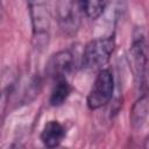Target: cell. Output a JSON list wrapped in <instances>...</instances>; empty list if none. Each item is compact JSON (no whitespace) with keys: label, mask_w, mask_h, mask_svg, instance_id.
I'll list each match as a JSON object with an SVG mask.
<instances>
[{"label":"cell","mask_w":149,"mask_h":149,"mask_svg":"<svg viewBox=\"0 0 149 149\" xmlns=\"http://www.w3.org/2000/svg\"><path fill=\"white\" fill-rule=\"evenodd\" d=\"M114 93V77L109 69H101L98 71L95 79L90 88L86 98L87 107L91 111H97L106 106Z\"/></svg>","instance_id":"obj_4"},{"label":"cell","mask_w":149,"mask_h":149,"mask_svg":"<svg viewBox=\"0 0 149 149\" xmlns=\"http://www.w3.org/2000/svg\"><path fill=\"white\" fill-rule=\"evenodd\" d=\"M65 135V127L57 120H50L43 126L40 139L47 148H56L63 142Z\"/></svg>","instance_id":"obj_7"},{"label":"cell","mask_w":149,"mask_h":149,"mask_svg":"<svg viewBox=\"0 0 149 149\" xmlns=\"http://www.w3.org/2000/svg\"><path fill=\"white\" fill-rule=\"evenodd\" d=\"M72 92V86L69 83V78H61L54 81V87L49 97V104L54 107L62 106Z\"/></svg>","instance_id":"obj_9"},{"label":"cell","mask_w":149,"mask_h":149,"mask_svg":"<svg viewBox=\"0 0 149 149\" xmlns=\"http://www.w3.org/2000/svg\"><path fill=\"white\" fill-rule=\"evenodd\" d=\"M76 66V55L71 49H64L54 54L45 66V74L54 81L61 78H69Z\"/></svg>","instance_id":"obj_6"},{"label":"cell","mask_w":149,"mask_h":149,"mask_svg":"<svg viewBox=\"0 0 149 149\" xmlns=\"http://www.w3.org/2000/svg\"><path fill=\"white\" fill-rule=\"evenodd\" d=\"M128 64L139 94L149 93L147 85L149 72V44L141 28L135 29L133 33V40L128 51Z\"/></svg>","instance_id":"obj_1"},{"label":"cell","mask_w":149,"mask_h":149,"mask_svg":"<svg viewBox=\"0 0 149 149\" xmlns=\"http://www.w3.org/2000/svg\"><path fill=\"white\" fill-rule=\"evenodd\" d=\"M27 5L31 23L34 47L38 50H43L49 43L51 28L49 0H27Z\"/></svg>","instance_id":"obj_2"},{"label":"cell","mask_w":149,"mask_h":149,"mask_svg":"<svg viewBox=\"0 0 149 149\" xmlns=\"http://www.w3.org/2000/svg\"><path fill=\"white\" fill-rule=\"evenodd\" d=\"M143 147H144V148H149V137H147V139L144 140V144H143Z\"/></svg>","instance_id":"obj_11"},{"label":"cell","mask_w":149,"mask_h":149,"mask_svg":"<svg viewBox=\"0 0 149 149\" xmlns=\"http://www.w3.org/2000/svg\"><path fill=\"white\" fill-rule=\"evenodd\" d=\"M115 49L114 35L98 37L90 41L81 54L80 66L87 71H99L109 62Z\"/></svg>","instance_id":"obj_3"},{"label":"cell","mask_w":149,"mask_h":149,"mask_svg":"<svg viewBox=\"0 0 149 149\" xmlns=\"http://www.w3.org/2000/svg\"><path fill=\"white\" fill-rule=\"evenodd\" d=\"M81 6L79 0H57L56 21L59 29L66 36H73L81 23Z\"/></svg>","instance_id":"obj_5"},{"label":"cell","mask_w":149,"mask_h":149,"mask_svg":"<svg viewBox=\"0 0 149 149\" xmlns=\"http://www.w3.org/2000/svg\"><path fill=\"white\" fill-rule=\"evenodd\" d=\"M148 112H149V94L148 93L139 94V98L133 105L130 112V122L133 128L139 129L144 125L148 116Z\"/></svg>","instance_id":"obj_8"},{"label":"cell","mask_w":149,"mask_h":149,"mask_svg":"<svg viewBox=\"0 0 149 149\" xmlns=\"http://www.w3.org/2000/svg\"><path fill=\"white\" fill-rule=\"evenodd\" d=\"M83 13L92 20H97L101 16L105 9L106 0H79Z\"/></svg>","instance_id":"obj_10"}]
</instances>
